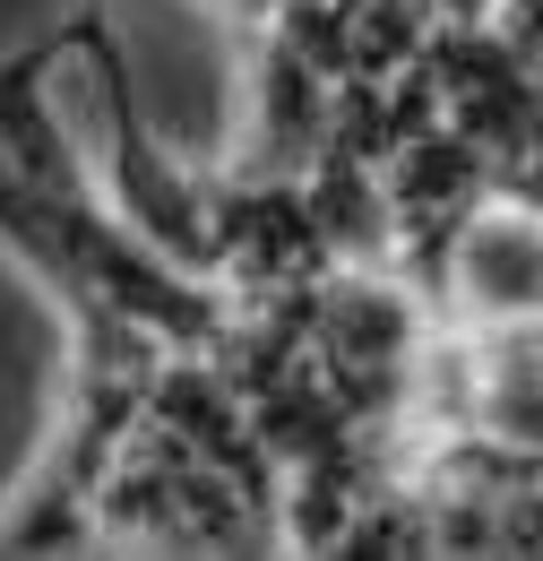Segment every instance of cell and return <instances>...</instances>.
<instances>
[{
    "label": "cell",
    "instance_id": "1",
    "mask_svg": "<svg viewBox=\"0 0 543 561\" xmlns=\"http://www.w3.org/2000/svg\"><path fill=\"white\" fill-rule=\"evenodd\" d=\"M69 18H78V61L95 70L104 130H113V156L95 173L104 199H113V216L130 225L138 242H155L164 260H182V268L207 277V251H216V173H190L173 147L155 139V122L138 104V78L122 61V44H113V26H104V0H69Z\"/></svg>",
    "mask_w": 543,
    "mask_h": 561
},
{
    "label": "cell",
    "instance_id": "2",
    "mask_svg": "<svg viewBox=\"0 0 543 561\" xmlns=\"http://www.w3.org/2000/svg\"><path fill=\"white\" fill-rule=\"evenodd\" d=\"M431 311L449 329H509V320H543V208H527L509 182L483 199L440 268H431Z\"/></svg>",
    "mask_w": 543,
    "mask_h": 561
},
{
    "label": "cell",
    "instance_id": "3",
    "mask_svg": "<svg viewBox=\"0 0 543 561\" xmlns=\"http://www.w3.org/2000/svg\"><path fill=\"white\" fill-rule=\"evenodd\" d=\"M466 432L543 458V320L466 329Z\"/></svg>",
    "mask_w": 543,
    "mask_h": 561
},
{
    "label": "cell",
    "instance_id": "4",
    "mask_svg": "<svg viewBox=\"0 0 543 561\" xmlns=\"http://www.w3.org/2000/svg\"><path fill=\"white\" fill-rule=\"evenodd\" d=\"M500 182H509V191H518L527 208H543V147H535V156H527V164H509Z\"/></svg>",
    "mask_w": 543,
    "mask_h": 561
}]
</instances>
